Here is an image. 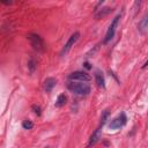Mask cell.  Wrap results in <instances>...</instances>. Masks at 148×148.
<instances>
[{"instance_id": "cell-1", "label": "cell", "mask_w": 148, "mask_h": 148, "mask_svg": "<svg viewBox=\"0 0 148 148\" xmlns=\"http://www.w3.org/2000/svg\"><path fill=\"white\" fill-rule=\"evenodd\" d=\"M67 88L69 91H72L75 95H80V96H87L90 92V86L83 82H68L67 83Z\"/></svg>"}, {"instance_id": "cell-2", "label": "cell", "mask_w": 148, "mask_h": 148, "mask_svg": "<svg viewBox=\"0 0 148 148\" xmlns=\"http://www.w3.org/2000/svg\"><path fill=\"white\" fill-rule=\"evenodd\" d=\"M28 38H29V40H30V43H31V46H32L37 52H43V51H44V49H45V46H44V40H43V38H42L39 35H37V34H30V35L28 36Z\"/></svg>"}, {"instance_id": "cell-3", "label": "cell", "mask_w": 148, "mask_h": 148, "mask_svg": "<svg viewBox=\"0 0 148 148\" xmlns=\"http://www.w3.org/2000/svg\"><path fill=\"white\" fill-rule=\"evenodd\" d=\"M127 123V117L124 112H121L120 114H118L114 119H112L109 124V127L110 130H118V128H121L123 126H125Z\"/></svg>"}, {"instance_id": "cell-4", "label": "cell", "mask_w": 148, "mask_h": 148, "mask_svg": "<svg viewBox=\"0 0 148 148\" xmlns=\"http://www.w3.org/2000/svg\"><path fill=\"white\" fill-rule=\"evenodd\" d=\"M119 18H120V15H117V16L112 20L111 24L109 25L108 31H106V35H105V38H104V40H103L105 44H106V43H109V42L114 37V34H116V30H117V25H118Z\"/></svg>"}, {"instance_id": "cell-5", "label": "cell", "mask_w": 148, "mask_h": 148, "mask_svg": "<svg viewBox=\"0 0 148 148\" xmlns=\"http://www.w3.org/2000/svg\"><path fill=\"white\" fill-rule=\"evenodd\" d=\"M79 37H80V32H77V31H75L69 38H68V40H67V43L64 45V47H62V50H61V52H60V56L61 57H64V56H66L69 51H71V49H72V46H74V44L77 42V39H79Z\"/></svg>"}, {"instance_id": "cell-6", "label": "cell", "mask_w": 148, "mask_h": 148, "mask_svg": "<svg viewBox=\"0 0 148 148\" xmlns=\"http://www.w3.org/2000/svg\"><path fill=\"white\" fill-rule=\"evenodd\" d=\"M68 79L69 80H74V81H82V82H87V81H90L91 80V76L87 73V72H83V71H76V72H73L68 75Z\"/></svg>"}, {"instance_id": "cell-7", "label": "cell", "mask_w": 148, "mask_h": 148, "mask_svg": "<svg viewBox=\"0 0 148 148\" xmlns=\"http://www.w3.org/2000/svg\"><path fill=\"white\" fill-rule=\"evenodd\" d=\"M101 134H102V127L98 126V127L92 132V134L90 135L89 141H88V147H92L94 145H96V143L98 142V140L101 139Z\"/></svg>"}, {"instance_id": "cell-8", "label": "cell", "mask_w": 148, "mask_h": 148, "mask_svg": "<svg viewBox=\"0 0 148 148\" xmlns=\"http://www.w3.org/2000/svg\"><path fill=\"white\" fill-rule=\"evenodd\" d=\"M57 84V80L54 79V77H47L45 81H44V90L46 91V92H50L52 89H53V87Z\"/></svg>"}, {"instance_id": "cell-9", "label": "cell", "mask_w": 148, "mask_h": 148, "mask_svg": "<svg viewBox=\"0 0 148 148\" xmlns=\"http://www.w3.org/2000/svg\"><path fill=\"white\" fill-rule=\"evenodd\" d=\"M95 81H96V84L98 87H101V88H104L105 87L104 76H103V74L99 71H96V73H95Z\"/></svg>"}, {"instance_id": "cell-10", "label": "cell", "mask_w": 148, "mask_h": 148, "mask_svg": "<svg viewBox=\"0 0 148 148\" xmlns=\"http://www.w3.org/2000/svg\"><path fill=\"white\" fill-rule=\"evenodd\" d=\"M111 12H112V8H110V7L101 8V9H98V12L95 14V17H96V18H102V17L106 16L108 14H110Z\"/></svg>"}, {"instance_id": "cell-11", "label": "cell", "mask_w": 148, "mask_h": 148, "mask_svg": "<svg viewBox=\"0 0 148 148\" xmlns=\"http://www.w3.org/2000/svg\"><path fill=\"white\" fill-rule=\"evenodd\" d=\"M66 102H67L66 95H65V94H60V95L58 96V98H57L54 105H56V108H61V106H64V105L66 104Z\"/></svg>"}, {"instance_id": "cell-12", "label": "cell", "mask_w": 148, "mask_h": 148, "mask_svg": "<svg viewBox=\"0 0 148 148\" xmlns=\"http://www.w3.org/2000/svg\"><path fill=\"white\" fill-rule=\"evenodd\" d=\"M147 28H148V14H146V15L143 16V18H142V20L140 21V23H139V30H140L141 32H145Z\"/></svg>"}, {"instance_id": "cell-13", "label": "cell", "mask_w": 148, "mask_h": 148, "mask_svg": "<svg viewBox=\"0 0 148 148\" xmlns=\"http://www.w3.org/2000/svg\"><path fill=\"white\" fill-rule=\"evenodd\" d=\"M109 116H110V112H109V110H104V111L102 112V116H101V120H99V126H101V127H103V126L105 125V123L108 121V118H109Z\"/></svg>"}, {"instance_id": "cell-14", "label": "cell", "mask_w": 148, "mask_h": 148, "mask_svg": "<svg viewBox=\"0 0 148 148\" xmlns=\"http://www.w3.org/2000/svg\"><path fill=\"white\" fill-rule=\"evenodd\" d=\"M22 127L24 130H31L34 127V124L30 121V120H23L22 121Z\"/></svg>"}, {"instance_id": "cell-15", "label": "cell", "mask_w": 148, "mask_h": 148, "mask_svg": "<svg viewBox=\"0 0 148 148\" xmlns=\"http://www.w3.org/2000/svg\"><path fill=\"white\" fill-rule=\"evenodd\" d=\"M28 67H29V69H30V73H32V72L36 69V62H35V60H34L32 58L29 60V62H28Z\"/></svg>"}, {"instance_id": "cell-16", "label": "cell", "mask_w": 148, "mask_h": 148, "mask_svg": "<svg viewBox=\"0 0 148 148\" xmlns=\"http://www.w3.org/2000/svg\"><path fill=\"white\" fill-rule=\"evenodd\" d=\"M31 109L34 110V112H35L37 116H40V106H39V105H36V104H34V105L31 106Z\"/></svg>"}, {"instance_id": "cell-17", "label": "cell", "mask_w": 148, "mask_h": 148, "mask_svg": "<svg viewBox=\"0 0 148 148\" xmlns=\"http://www.w3.org/2000/svg\"><path fill=\"white\" fill-rule=\"evenodd\" d=\"M146 67H148V60H147V61L145 62V65L142 66V68H146Z\"/></svg>"}]
</instances>
